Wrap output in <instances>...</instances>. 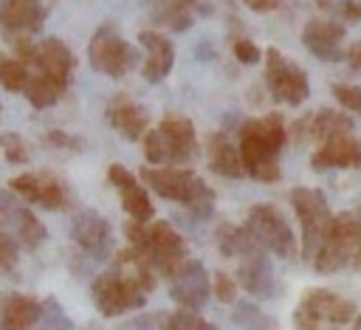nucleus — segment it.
Wrapping results in <instances>:
<instances>
[{"instance_id":"obj_1","label":"nucleus","mask_w":361,"mask_h":330,"mask_svg":"<svg viewBox=\"0 0 361 330\" xmlns=\"http://www.w3.org/2000/svg\"><path fill=\"white\" fill-rule=\"evenodd\" d=\"M152 288H155V271L135 248L127 245L113 257V268L102 271L93 279L90 296L96 310L113 319V316L144 307L147 293H152Z\"/></svg>"},{"instance_id":"obj_2","label":"nucleus","mask_w":361,"mask_h":330,"mask_svg":"<svg viewBox=\"0 0 361 330\" xmlns=\"http://www.w3.org/2000/svg\"><path fill=\"white\" fill-rule=\"evenodd\" d=\"M288 141V127L282 113L271 110L262 118H248L237 127V149L243 158L245 175L259 183L279 181V152Z\"/></svg>"},{"instance_id":"obj_3","label":"nucleus","mask_w":361,"mask_h":330,"mask_svg":"<svg viewBox=\"0 0 361 330\" xmlns=\"http://www.w3.org/2000/svg\"><path fill=\"white\" fill-rule=\"evenodd\" d=\"M124 234L130 240V248H135L155 274L172 276L186 259L189 248L186 240L166 223V220H152V223H127Z\"/></svg>"},{"instance_id":"obj_4","label":"nucleus","mask_w":361,"mask_h":330,"mask_svg":"<svg viewBox=\"0 0 361 330\" xmlns=\"http://www.w3.org/2000/svg\"><path fill=\"white\" fill-rule=\"evenodd\" d=\"M141 144H144V158L155 166L158 164H183L197 149L195 124L186 116L169 113L158 121V127L144 133Z\"/></svg>"},{"instance_id":"obj_5","label":"nucleus","mask_w":361,"mask_h":330,"mask_svg":"<svg viewBox=\"0 0 361 330\" xmlns=\"http://www.w3.org/2000/svg\"><path fill=\"white\" fill-rule=\"evenodd\" d=\"M141 181L147 189H152L155 195L180 203V206H212L214 192L212 186L197 178L192 169H180V166H144L141 169Z\"/></svg>"},{"instance_id":"obj_6","label":"nucleus","mask_w":361,"mask_h":330,"mask_svg":"<svg viewBox=\"0 0 361 330\" xmlns=\"http://www.w3.org/2000/svg\"><path fill=\"white\" fill-rule=\"evenodd\" d=\"M11 45H14V59H20L23 65H34L39 76L54 82L59 90H68V82H71L76 59H73L71 48L62 39H56V37H48L42 42L14 39Z\"/></svg>"},{"instance_id":"obj_7","label":"nucleus","mask_w":361,"mask_h":330,"mask_svg":"<svg viewBox=\"0 0 361 330\" xmlns=\"http://www.w3.org/2000/svg\"><path fill=\"white\" fill-rule=\"evenodd\" d=\"M355 245H358V226H355V214L350 212H341V214H333L324 234H322V243L310 259L313 271L316 274H336L341 271L344 265H350L353 254H355Z\"/></svg>"},{"instance_id":"obj_8","label":"nucleus","mask_w":361,"mask_h":330,"mask_svg":"<svg viewBox=\"0 0 361 330\" xmlns=\"http://www.w3.org/2000/svg\"><path fill=\"white\" fill-rule=\"evenodd\" d=\"M355 319V305L327 288H310L293 307V330H324L327 324H347Z\"/></svg>"},{"instance_id":"obj_9","label":"nucleus","mask_w":361,"mask_h":330,"mask_svg":"<svg viewBox=\"0 0 361 330\" xmlns=\"http://www.w3.org/2000/svg\"><path fill=\"white\" fill-rule=\"evenodd\" d=\"M265 62V85L279 104H305L310 96V82L302 65H296L290 56H285L279 48H265L262 51Z\"/></svg>"},{"instance_id":"obj_10","label":"nucleus","mask_w":361,"mask_h":330,"mask_svg":"<svg viewBox=\"0 0 361 330\" xmlns=\"http://www.w3.org/2000/svg\"><path fill=\"white\" fill-rule=\"evenodd\" d=\"M87 59L93 71L113 79H124L138 65L141 56L113 25H99L87 42Z\"/></svg>"},{"instance_id":"obj_11","label":"nucleus","mask_w":361,"mask_h":330,"mask_svg":"<svg viewBox=\"0 0 361 330\" xmlns=\"http://www.w3.org/2000/svg\"><path fill=\"white\" fill-rule=\"evenodd\" d=\"M251 240L262 248V251H271L282 259H290L296 254V237L288 226V220L282 217V212L271 203H257L248 209V217H245V226H243Z\"/></svg>"},{"instance_id":"obj_12","label":"nucleus","mask_w":361,"mask_h":330,"mask_svg":"<svg viewBox=\"0 0 361 330\" xmlns=\"http://www.w3.org/2000/svg\"><path fill=\"white\" fill-rule=\"evenodd\" d=\"M290 203H293V212L302 223V257L310 262L333 212H330L327 197L319 189H310V186H293L290 189Z\"/></svg>"},{"instance_id":"obj_13","label":"nucleus","mask_w":361,"mask_h":330,"mask_svg":"<svg viewBox=\"0 0 361 330\" xmlns=\"http://www.w3.org/2000/svg\"><path fill=\"white\" fill-rule=\"evenodd\" d=\"M0 228L11 234L14 243L23 248H37L48 240L45 223L11 189H0Z\"/></svg>"},{"instance_id":"obj_14","label":"nucleus","mask_w":361,"mask_h":330,"mask_svg":"<svg viewBox=\"0 0 361 330\" xmlns=\"http://www.w3.org/2000/svg\"><path fill=\"white\" fill-rule=\"evenodd\" d=\"M8 189L20 197V200H28V203H37L42 209H51V212H62L71 206V189L62 178L51 175V172H25V175H17L11 178Z\"/></svg>"},{"instance_id":"obj_15","label":"nucleus","mask_w":361,"mask_h":330,"mask_svg":"<svg viewBox=\"0 0 361 330\" xmlns=\"http://www.w3.org/2000/svg\"><path fill=\"white\" fill-rule=\"evenodd\" d=\"M169 296L183 310H200L212 296V276L200 259H186L169 276Z\"/></svg>"},{"instance_id":"obj_16","label":"nucleus","mask_w":361,"mask_h":330,"mask_svg":"<svg viewBox=\"0 0 361 330\" xmlns=\"http://www.w3.org/2000/svg\"><path fill=\"white\" fill-rule=\"evenodd\" d=\"M107 181L118 189L121 209L130 214L133 223H152L155 206H152V200H149L147 186L135 178V172H130L124 164H110V166H107Z\"/></svg>"},{"instance_id":"obj_17","label":"nucleus","mask_w":361,"mask_h":330,"mask_svg":"<svg viewBox=\"0 0 361 330\" xmlns=\"http://www.w3.org/2000/svg\"><path fill=\"white\" fill-rule=\"evenodd\" d=\"M71 240L93 259H104L113 248V228L96 209H79L71 220Z\"/></svg>"},{"instance_id":"obj_18","label":"nucleus","mask_w":361,"mask_h":330,"mask_svg":"<svg viewBox=\"0 0 361 330\" xmlns=\"http://www.w3.org/2000/svg\"><path fill=\"white\" fill-rule=\"evenodd\" d=\"M45 25L42 0H0V31L8 42L31 39Z\"/></svg>"},{"instance_id":"obj_19","label":"nucleus","mask_w":361,"mask_h":330,"mask_svg":"<svg viewBox=\"0 0 361 330\" xmlns=\"http://www.w3.org/2000/svg\"><path fill=\"white\" fill-rule=\"evenodd\" d=\"M310 166L316 172H327V169H361V141L350 133H338L327 141L319 144V149H313L310 155Z\"/></svg>"},{"instance_id":"obj_20","label":"nucleus","mask_w":361,"mask_h":330,"mask_svg":"<svg viewBox=\"0 0 361 330\" xmlns=\"http://www.w3.org/2000/svg\"><path fill=\"white\" fill-rule=\"evenodd\" d=\"M344 25L327 17H313L302 28V45L322 62H338L344 59Z\"/></svg>"},{"instance_id":"obj_21","label":"nucleus","mask_w":361,"mask_h":330,"mask_svg":"<svg viewBox=\"0 0 361 330\" xmlns=\"http://www.w3.org/2000/svg\"><path fill=\"white\" fill-rule=\"evenodd\" d=\"M245 293L257 296V299H274L276 296V276H274V265L268 259V254L262 248H254L251 254L240 257L237 265V279H234Z\"/></svg>"},{"instance_id":"obj_22","label":"nucleus","mask_w":361,"mask_h":330,"mask_svg":"<svg viewBox=\"0 0 361 330\" xmlns=\"http://www.w3.org/2000/svg\"><path fill=\"white\" fill-rule=\"evenodd\" d=\"M104 118L127 141H141L144 133H147V127H149V113L130 93H116L110 99L107 110H104Z\"/></svg>"},{"instance_id":"obj_23","label":"nucleus","mask_w":361,"mask_h":330,"mask_svg":"<svg viewBox=\"0 0 361 330\" xmlns=\"http://www.w3.org/2000/svg\"><path fill=\"white\" fill-rule=\"evenodd\" d=\"M138 39L147 48V56L141 62V76L155 85V82H161L172 71V65H175V45H172L169 37H164L158 31H141Z\"/></svg>"},{"instance_id":"obj_24","label":"nucleus","mask_w":361,"mask_h":330,"mask_svg":"<svg viewBox=\"0 0 361 330\" xmlns=\"http://www.w3.org/2000/svg\"><path fill=\"white\" fill-rule=\"evenodd\" d=\"M42 302L28 293L3 291L0 293V330H31L39 319Z\"/></svg>"},{"instance_id":"obj_25","label":"nucleus","mask_w":361,"mask_h":330,"mask_svg":"<svg viewBox=\"0 0 361 330\" xmlns=\"http://www.w3.org/2000/svg\"><path fill=\"white\" fill-rule=\"evenodd\" d=\"M206 161H209V169L223 175V178H243L245 175L240 149H237V144L223 130L212 133L206 138Z\"/></svg>"},{"instance_id":"obj_26","label":"nucleus","mask_w":361,"mask_h":330,"mask_svg":"<svg viewBox=\"0 0 361 330\" xmlns=\"http://www.w3.org/2000/svg\"><path fill=\"white\" fill-rule=\"evenodd\" d=\"M350 127H353L350 113L336 110V107H324V110H319V113L305 116V118L296 121L299 138H302V135H310V138H316L319 144L327 141V138H333V135H338V133H350Z\"/></svg>"},{"instance_id":"obj_27","label":"nucleus","mask_w":361,"mask_h":330,"mask_svg":"<svg viewBox=\"0 0 361 330\" xmlns=\"http://www.w3.org/2000/svg\"><path fill=\"white\" fill-rule=\"evenodd\" d=\"M209 6L200 0H152V20L169 31H186L197 14H206Z\"/></svg>"},{"instance_id":"obj_28","label":"nucleus","mask_w":361,"mask_h":330,"mask_svg":"<svg viewBox=\"0 0 361 330\" xmlns=\"http://www.w3.org/2000/svg\"><path fill=\"white\" fill-rule=\"evenodd\" d=\"M214 243H217V248H220L223 257H237V259L245 257V254H251L254 248H259L251 240V234L243 226H234V223H220L214 228Z\"/></svg>"},{"instance_id":"obj_29","label":"nucleus","mask_w":361,"mask_h":330,"mask_svg":"<svg viewBox=\"0 0 361 330\" xmlns=\"http://www.w3.org/2000/svg\"><path fill=\"white\" fill-rule=\"evenodd\" d=\"M231 322L237 330H279V322L254 302H234Z\"/></svg>"},{"instance_id":"obj_30","label":"nucleus","mask_w":361,"mask_h":330,"mask_svg":"<svg viewBox=\"0 0 361 330\" xmlns=\"http://www.w3.org/2000/svg\"><path fill=\"white\" fill-rule=\"evenodd\" d=\"M23 93L28 96L31 107H37V110H45V107L56 104V99H59L65 90H59L54 82H48V79H45V76H39V73H28V82H25Z\"/></svg>"},{"instance_id":"obj_31","label":"nucleus","mask_w":361,"mask_h":330,"mask_svg":"<svg viewBox=\"0 0 361 330\" xmlns=\"http://www.w3.org/2000/svg\"><path fill=\"white\" fill-rule=\"evenodd\" d=\"M158 330H214L212 322H206L203 316H197L195 310H172L158 316Z\"/></svg>"},{"instance_id":"obj_32","label":"nucleus","mask_w":361,"mask_h":330,"mask_svg":"<svg viewBox=\"0 0 361 330\" xmlns=\"http://www.w3.org/2000/svg\"><path fill=\"white\" fill-rule=\"evenodd\" d=\"M25 82H28V68L14 56L0 54V87L8 93H20Z\"/></svg>"},{"instance_id":"obj_33","label":"nucleus","mask_w":361,"mask_h":330,"mask_svg":"<svg viewBox=\"0 0 361 330\" xmlns=\"http://www.w3.org/2000/svg\"><path fill=\"white\" fill-rule=\"evenodd\" d=\"M31 330H73V322H71V316L65 313V307H62L54 296H48V299L42 302L39 319H37V324H34Z\"/></svg>"},{"instance_id":"obj_34","label":"nucleus","mask_w":361,"mask_h":330,"mask_svg":"<svg viewBox=\"0 0 361 330\" xmlns=\"http://www.w3.org/2000/svg\"><path fill=\"white\" fill-rule=\"evenodd\" d=\"M0 149L8 164H28V158H31L25 138L17 133H0Z\"/></svg>"},{"instance_id":"obj_35","label":"nucleus","mask_w":361,"mask_h":330,"mask_svg":"<svg viewBox=\"0 0 361 330\" xmlns=\"http://www.w3.org/2000/svg\"><path fill=\"white\" fill-rule=\"evenodd\" d=\"M231 54H234V59L243 62V65H259V62H262L259 45H257L254 39H248V37H234V39H231Z\"/></svg>"},{"instance_id":"obj_36","label":"nucleus","mask_w":361,"mask_h":330,"mask_svg":"<svg viewBox=\"0 0 361 330\" xmlns=\"http://www.w3.org/2000/svg\"><path fill=\"white\" fill-rule=\"evenodd\" d=\"M316 3L330 14H338L341 20H350V23L361 20V0H316Z\"/></svg>"},{"instance_id":"obj_37","label":"nucleus","mask_w":361,"mask_h":330,"mask_svg":"<svg viewBox=\"0 0 361 330\" xmlns=\"http://www.w3.org/2000/svg\"><path fill=\"white\" fill-rule=\"evenodd\" d=\"M212 291H214V299L223 302V305H234V302H237V282H234V276H228L226 271H217V274H214Z\"/></svg>"},{"instance_id":"obj_38","label":"nucleus","mask_w":361,"mask_h":330,"mask_svg":"<svg viewBox=\"0 0 361 330\" xmlns=\"http://www.w3.org/2000/svg\"><path fill=\"white\" fill-rule=\"evenodd\" d=\"M333 96L347 113H358L361 116V85H336Z\"/></svg>"},{"instance_id":"obj_39","label":"nucleus","mask_w":361,"mask_h":330,"mask_svg":"<svg viewBox=\"0 0 361 330\" xmlns=\"http://www.w3.org/2000/svg\"><path fill=\"white\" fill-rule=\"evenodd\" d=\"M17 257H20V245L14 243L11 234H6L0 228V271H14L17 268Z\"/></svg>"},{"instance_id":"obj_40","label":"nucleus","mask_w":361,"mask_h":330,"mask_svg":"<svg viewBox=\"0 0 361 330\" xmlns=\"http://www.w3.org/2000/svg\"><path fill=\"white\" fill-rule=\"evenodd\" d=\"M45 141H48L51 147L68 149V152H82V147H85L82 138H76V135H71V133H65V130H48V133H45Z\"/></svg>"},{"instance_id":"obj_41","label":"nucleus","mask_w":361,"mask_h":330,"mask_svg":"<svg viewBox=\"0 0 361 330\" xmlns=\"http://www.w3.org/2000/svg\"><path fill=\"white\" fill-rule=\"evenodd\" d=\"M121 330H158V316H141V319H133V322H127Z\"/></svg>"},{"instance_id":"obj_42","label":"nucleus","mask_w":361,"mask_h":330,"mask_svg":"<svg viewBox=\"0 0 361 330\" xmlns=\"http://www.w3.org/2000/svg\"><path fill=\"white\" fill-rule=\"evenodd\" d=\"M344 59L353 71H361V42H353L347 51H344Z\"/></svg>"},{"instance_id":"obj_43","label":"nucleus","mask_w":361,"mask_h":330,"mask_svg":"<svg viewBox=\"0 0 361 330\" xmlns=\"http://www.w3.org/2000/svg\"><path fill=\"white\" fill-rule=\"evenodd\" d=\"M353 214H355V226H358V245H355V254H353L350 265L361 274V209H358V212H353Z\"/></svg>"},{"instance_id":"obj_44","label":"nucleus","mask_w":361,"mask_h":330,"mask_svg":"<svg viewBox=\"0 0 361 330\" xmlns=\"http://www.w3.org/2000/svg\"><path fill=\"white\" fill-rule=\"evenodd\" d=\"M243 3H245L251 11H274L282 0H243Z\"/></svg>"},{"instance_id":"obj_45","label":"nucleus","mask_w":361,"mask_h":330,"mask_svg":"<svg viewBox=\"0 0 361 330\" xmlns=\"http://www.w3.org/2000/svg\"><path fill=\"white\" fill-rule=\"evenodd\" d=\"M355 327H358V330H361V313H358V319H355Z\"/></svg>"}]
</instances>
